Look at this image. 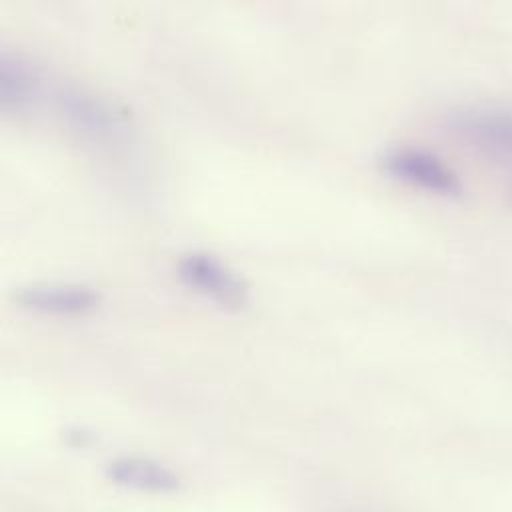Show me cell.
<instances>
[{
  "label": "cell",
  "instance_id": "obj_3",
  "mask_svg": "<svg viewBox=\"0 0 512 512\" xmlns=\"http://www.w3.org/2000/svg\"><path fill=\"white\" fill-rule=\"evenodd\" d=\"M382 168L416 188L440 194L458 196L462 192V180L438 154L418 146H394L382 154Z\"/></svg>",
  "mask_w": 512,
  "mask_h": 512
},
{
  "label": "cell",
  "instance_id": "obj_5",
  "mask_svg": "<svg viewBox=\"0 0 512 512\" xmlns=\"http://www.w3.org/2000/svg\"><path fill=\"white\" fill-rule=\"evenodd\" d=\"M18 306L46 314H86L100 306V292L84 284L44 282L28 284L14 292Z\"/></svg>",
  "mask_w": 512,
  "mask_h": 512
},
{
  "label": "cell",
  "instance_id": "obj_1",
  "mask_svg": "<svg viewBox=\"0 0 512 512\" xmlns=\"http://www.w3.org/2000/svg\"><path fill=\"white\" fill-rule=\"evenodd\" d=\"M64 122L92 142H118L128 134V122L120 108L86 88L64 86L56 94Z\"/></svg>",
  "mask_w": 512,
  "mask_h": 512
},
{
  "label": "cell",
  "instance_id": "obj_8",
  "mask_svg": "<svg viewBox=\"0 0 512 512\" xmlns=\"http://www.w3.org/2000/svg\"><path fill=\"white\" fill-rule=\"evenodd\" d=\"M510 196H512V190H510Z\"/></svg>",
  "mask_w": 512,
  "mask_h": 512
},
{
  "label": "cell",
  "instance_id": "obj_7",
  "mask_svg": "<svg viewBox=\"0 0 512 512\" xmlns=\"http://www.w3.org/2000/svg\"><path fill=\"white\" fill-rule=\"evenodd\" d=\"M108 474L114 482L138 490H172L176 488V476L164 466L144 458H118L110 462Z\"/></svg>",
  "mask_w": 512,
  "mask_h": 512
},
{
  "label": "cell",
  "instance_id": "obj_4",
  "mask_svg": "<svg viewBox=\"0 0 512 512\" xmlns=\"http://www.w3.org/2000/svg\"><path fill=\"white\" fill-rule=\"evenodd\" d=\"M450 128L488 158H512V114L492 108H464L450 118Z\"/></svg>",
  "mask_w": 512,
  "mask_h": 512
},
{
  "label": "cell",
  "instance_id": "obj_2",
  "mask_svg": "<svg viewBox=\"0 0 512 512\" xmlns=\"http://www.w3.org/2000/svg\"><path fill=\"white\" fill-rule=\"evenodd\" d=\"M180 280L224 308H242L250 300L248 282L226 262L208 252H188L176 264Z\"/></svg>",
  "mask_w": 512,
  "mask_h": 512
},
{
  "label": "cell",
  "instance_id": "obj_6",
  "mask_svg": "<svg viewBox=\"0 0 512 512\" xmlns=\"http://www.w3.org/2000/svg\"><path fill=\"white\" fill-rule=\"evenodd\" d=\"M42 90L38 70L20 54H0V106L6 112L28 110Z\"/></svg>",
  "mask_w": 512,
  "mask_h": 512
}]
</instances>
